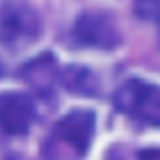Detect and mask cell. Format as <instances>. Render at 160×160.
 <instances>
[{"label":"cell","mask_w":160,"mask_h":160,"mask_svg":"<svg viewBox=\"0 0 160 160\" xmlns=\"http://www.w3.org/2000/svg\"><path fill=\"white\" fill-rule=\"evenodd\" d=\"M115 108L151 126H160V87L147 83L143 79H128L113 96Z\"/></svg>","instance_id":"1"},{"label":"cell","mask_w":160,"mask_h":160,"mask_svg":"<svg viewBox=\"0 0 160 160\" xmlns=\"http://www.w3.org/2000/svg\"><path fill=\"white\" fill-rule=\"evenodd\" d=\"M40 34V17L25 2H12L0 10V43L25 47Z\"/></svg>","instance_id":"2"},{"label":"cell","mask_w":160,"mask_h":160,"mask_svg":"<svg viewBox=\"0 0 160 160\" xmlns=\"http://www.w3.org/2000/svg\"><path fill=\"white\" fill-rule=\"evenodd\" d=\"M94 126L96 117L91 109H73L55 124L53 139L68 145L75 156H85L94 136Z\"/></svg>","instance_id":"3"},{"label":"cell","mask_w":160,"mask_h":160,"mask_svg":"<svg viewBox=\"0 0 160 160\" xmlns=\"http://www.w3.org/2000/svg\"><path fill=\"white\" fill-rule=\"evenodd\" d=\"M36 121V106L25 92H0V132L6 136H23Z\"/></svg>","instance_id":"4"},{"label":"cell","mask_w":160,"mask_h":160,"mask_svg":"<svg viewBox=\"0 0 160 160\" xmlns=\"http://www.w3.org/2000/svg\"><path fill=\"white\" fill-rule=\"evenodd\" d=\"M73 38L77 43L94 49H111L121 40L113 19L100 12H87L79 17L73 27Z\"/></svg>","instance_id":"5"},{"label":"cell","mask_w":160,"mask_h":160,"mask_svg":"<svg viewBox=\"0 0 160 160\" xmlns=\"http://www.w3.org/2000/svg\"><path fill=\"white\" fill-rule=\"evenodd\" d=\"M60 83L73 94L81 96L98 94V81L94 73L83 66H66L60 72Z\"/></svg>","instance_id":"6"},{"label":"cell","mask_w":160,"mask_h":160,"mask_svg":"<svg viewBox=\"0 0 160 160\" xmlns=\"http://www.w3.org/2000/svg\"><path fill=\"white\" fill-rule=\"evenodd\" d=\"M134 10L145 21H160V0H134Z\"/></svg>","instance_id":"7"},{"label":"cell","mask_w":160,"mask_h":160,"mask_svg":"<svg viewBox=\"0 0 160 160\" xmlns=\"http://www.w3.org/2000/svg\"><path fill=\"white\" fill-rule=\"evenodd\" d=\"M138 160H160V149H158V147L143 149V151H139Z\"/></svg>","instance_id":"8"},{"label":"cell","mask_w":160,"mask_h":160,"mask_svg":"<svg viewBox=\"0 0 160 160\" xmlns=\"http://www.w3.org/2000/svg\"><path fill=\"white\" fill-rule=\"evenodd\" d=\"M4 75V66H2V62H0V77Z\"/></svg>","instance_id":"9"}]
</instances>
